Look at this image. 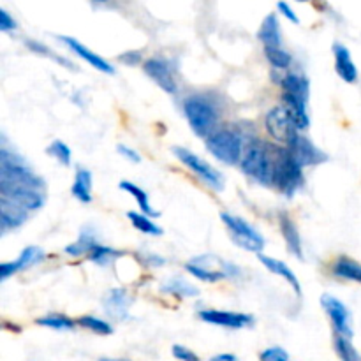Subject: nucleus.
<instances>
[{
	"mask_svg": "<svg viewBox=\"0 0 361 361\" xmlns=\"http://www.w3.org/2000/svg\"><path fill=\"white\" fill-rule=\"evenodd\" d=\"M97 245H101V243H99V238H97V233H95V229L92 228V226H87V228L81 229V233H80V236H78L76 242L69 243V245L63 249V252L71 257L90 256V252Z\"/></svg>",
	"mask_w": 361,
	"mask_h": 361,
	"instance_id": "obj_18",
	"label": "nucleus"
},
{
	"mask_svg": "<svg viewBox=\"0 0 361 361\" xmlns=\"http://www.w3.org/2000/svg\"><path fill=\"white\" fill-rule=\"evenodd\" d=\"M334 348L341 361H361V355L358 353V349L355 348L351 338H345L342 335L335 334Z\"/></svg>",
	"mask_w": 361,
	"mask_h": 361,
	"instance_id": "obj_30",
	"label": "nucleus"
},
{
	"mask_svg": "<svg viewBox=\"0 0 361 361\" xmlns=\"http://www.w3.org/2000/svg\"><path fill=\"white\" fill-rule=\"evenodd\" d=\"M335 277L342 279V281L356 282V284H361V264L358 261L351 259L348 256H342L335 261L334 268H331Z\"/></svg>",
	"mask_w": 361,
	"mask_h": 361,
	"instance_id": "obj_25",
	"label": "nucleus"
},
{
	"mask_svg": "<svg viewBox=\"0 0 361 361\" xmlns=\"http://www.w3.org/2000/svg\"><path fill=\"white\" fill-rule=\"evenodd\" d=\"M173 356H175L178 361H201L200 356L196 355V353L192 351V349L185 348V345H180V344H175L171 349Z\"/></svg>",
	"mask_w": 361,
	"mask_h": 361,
	"instance_id": "obj_38",
	"label": "nucleus"
},
{
	"mask_svg": "<svg viewBox=\"0 0 361 361\" xmlns=\"http://www.w3.org/2000/svg\"><path fill=\"white\" fill-rule=\"evenodd\" d=\"M127 219H129L130 224H133L137 231L145 233V235H150V236L162 235L161 226L155 224V222L152 221V217L141 214V212H127Z\"/></svg>",
	"mask_w": 361,
	"mask_h": 361,
	"instance_id": "obj_29",
	"label": "nucleus"
},
{
	"mask_svg": "<svg viewBox=\"0 0 361 361\" xmlns=\"http://www.w3.org/2000/svg\"><path fill=\"white\" fill-rule=\"evenodd\" d=\"M16 27H18V23L14 21V18L11 16L6 9H2V7H0V30L13 32V30H16Z\"/></svg>",
	"mask_w": 361,
	"mask_h": 361,
	"instance_id": "obj_39",
	"label": "nucleus"
},
{
	"mask_svg": "<svg viewBox=\"0 0 361 361\" xmlns=\"http://www.w3.org/2000/svg\"><path fill=\"white\" fill-rule=\"evenodd\" d=\"M303 182H305L303 168L291 157V154L286 148H282L281 162H279L277 176H275V187L286 197H293L302 189Z\"/></svg>",
	"mask_w": 361,
	"mask_h": 361,
	"instance_id": "obj_7",
	"label": "nucleus"
},
{
	"mask_svg": "<svg viewBox=\"0 0 361 361\" xmlns=\"http://www.w3.org/2000/svg\"><path fill=\"white\" fill-rule=\"evenodd\" d=\"M261 361H291L289 355L282 348H268L261 353Z\"/></svg>",
	"mask_w": 361,
	"mask_h": 361,
	"instance_id": "obj_37",
	"label": "nucleus"
},
{
	"mask_svg": "<svg viewBox=\"0 0 361 361\" xmlns=\"http://www.w3.org/2000/svg\"><path fill=\"white\" fill-rule=\"evenodd\" d=\"M120 256H122V254H120L118 250L111 249V247L97 245L90 252L88 259H90L94 264H97V267L106 268V267H109V264H111V263H115L116 257H120Z\"/></svg>",
	"mask_w": 361,
	"mask_h": 361,
	"instance_id": "obj_33",
	"label": "nucleus"
},
{
	"mask_svg": "<svg viewBox=\"0 0 361 361\" xmlns=\"http://www.w3.org/2000/svg\"><path fill=\"white\" fill-rule=\"evenodd\" d=\"M44 178H41L21 155L14 154L6 145H2L0 148V197L20 204L27 212H35L44 204Z\"/></svg>",
	"mask_w": 361,
	"mask_h": 361,
	"instance_id": "obj_1",
	"label": "nucleus"
},
{
	"mask_svg": "<svg viewBox=\"0 0 361 361\" xmlns=\"http://www.w3.org/2000/svg\"><path fill=\"white\" fill-rule=\"evenodd\" d=\"M183 115H185L192 133L196 136L204 137V140L219 129L217 126L219 118H221V109H219L217 102L208 95L194 94L185 97Z\"/></svg>",
	"mask_w": 361,
	"mask_h": 361,
	"instance_id": "obj_3",
	"label": "nucleus"
},
{
	"mask_svg": "<svg viewBox=\"0 0 361 361\" xmlns=\"http://www.w3.org/2000/svg\"><path fill=\"white\" fill-rule=\"evenodd\" d=\"M282 102H284V108L288 109L289 115L293 116L295 123L298 126L300 130H307L310 126V116L309 111H307V104L309 101L302 97H296V95L282 94Z\"/></svg>",
	"mask_w": 361,
	"mask_h": 361,
	"instance_id": "obj_21",
	"label": "nucleus"
},
{
	"mask_svg": "<svg viewBox=\"0 0 361 361\" xmlns=\"http://www.w3.org/2000/svg\"><path fill=\"white\" fill-rule=\"evenodd\" d=\"M173 155H175L185 168H189L190 173H194V175H196L207 187L219 190V192L224 189L226 182L222 173L217 171L214 166L208 164V162L204 161V159H201L200 155H196L194 152L187 150V148L183 147H173Z\"/></svg>",
	"mask_w": 361,
	"mask_h": 361,
	"instance_id": "obj_6",
	"label": "nucleus"
},
{
	"mask_svg": "<svg viewBox=\"0 0 361 361\" xmlns=\"http://www.w3.org/2000/svg\"><path fill=\"white\" fill-rule=\"evenodd\" d=\"M78 324L87 330H90L92 334L95 335H102V337H108V335L113 334V326L104 319H99L95 316H83L78 319Z\"/></svg>",
	"mask_w": 361,
	"mask_h": 361,
	"instance_id": "obj_35",
	"label": "nucleus"
},
{
	"mask_svg": "<svg viewBox=\"0 0 361 361\" xmlns=\"http://www.w3.org/2000/svg\"><path fill=\"white\" fill-rule=\"evenodd\" d=\"M28 215L30 212L21 208L20 204L6 200V197H0V233L2 235L21 228L28 221Z\"/></svg>",
	"mask_w": 361,
	"mask_h": 361,
	"instance_id": "obj_15",
	"label": "nucleus"
},
{
	"mask_svg": "<svg viewBox=\"0 0 361 361\" xmlns=\"http://www.w3.org/2000/svg\"><path fill=\"white\" fill-rule=\"evenodd\" d=\"M277 9L281 11L282 16H284L286 20H289V21H291V23H296V25L300 23V18L296 16V13L291 9V6H289V4L279 2V4H277Z\"/></svg>",
	"mask_w": 361,
	"mask_h": 361,
	"instance_id": "obj_42",
	"label": "nucleus"
},
{
	"mask_svg": "<svg viewBox=\"0 0 361 361\" xmlns=\"http://www.w3.org/2000/svg\"><path fill=\"white\" fill-rule=\"evenodd\" d=\"M284 148L291 154V157L295 159L302 168H305V166H317L321 164V162L328 161V155L324 154L319 147H316L309 137L302 136V134H298V136Z\"/></svg>",
	"mask_w": 361,
	"mask_h": 361,
	"instance_id": "obj_11",
	"label": "nucleus"
},
{
	"mask_svg": "<svg viewBox=\"0 0 361 361\" xmlns=\"http://www.w3.org/2000/svg\"><path fill=\"white\" fill-rule=\"evenodd\" d=\"M264 56H267V60L271 63L274 69L286 71L293 63L291 53L286 51L284 48H264Z\"/></svg>",
	"mask_w": 361,
	"mask_h": 361,
	"instance_id": "obj_34",
	"label": "nucleus"
},
{
	"mask_svg": "<svg viewBox=\"0 0 361 361\" xmlns=\"http://www.w3.org/2000/svg\"><path fill=\"white\" fill-rule=\"evenodd\" d=\"M264 126H267V133L274 137L277 143L288 147L293 140L300 134L298 126L295 123L293 116L289 115L288 109L284 106H275L267 113L264 118Z\"/></svg>",
	"mask_w": 361,
	"mask_h": 361,
	"instance_id": "obj_8",
	"label": "nucleus"
},
{
	"mask_svg": "<svg viewBox=\"0 0 361 361\" xmlns=\"http://www.w3.org/2000/svg\"><path fill=\"white\" fill-rule=\"evenodd\" d=\"M71 192L80 203H90L92 201V173L85 168H78L74 175V183Z\"/></svg>",
	"mask_w": 361,
	"mask_h": 361,
	"instance_id": "obj_26",
	"label": "nucleus"
},
{
	"mask_svg": "<svg viewBox=\"0 0 361 361\" xmlns=\"http://www.w3.org/2000/svg\"><path fill=\"white\" fill-rule=\"evenodd\" d=\"M25 46H27V48L30 49V51L37 53V55H42V56H48V59H51L53 62L60 63V66L69 67V69H76L73 62H69V60H67V59L60 56L59 53H55L51 48H48V46H46V44H42V42L34 41V39H27V41H25Z\"/></svg>",
	"mask_w": 361,
	"mask_h": 361,
	"instance_id": "obj_31",
	"label": "nucleus"
},
{
	"mask_svg": "<svg viewBox=\"0 0 361 361\" xmlns=\"http://www.w3.org/2000/svg\"><path fill=\"white\" fill-rule=\"evenodd\" d=\"M118 187L122 190H126L127 194H130V196L134 197V201L137 203V207H140L141 214L148 215V217H157L159 212H155L154 208H152L150 204V200H148V194L145 192L141 187H137L136 183L129 182V180H122V182L118 183Z\"/></svg>",
	"mask_w": 361,
	"mask_h": 361,
	"instance_id": "obj_28",
	"label": "nucleus"
},
{
	"mask_svg": "<svg viewBox=\"0 0 361 361\" xmlns=\"http://www.w3.org/2000/svg\"><path fill=\"white\" fill-rule=\"evenodd\" d=\"M221 219L236 245L249 250V252H256L257 256L263 252L264 238L252 224H249L245 219L238 217V215L228 214V212H222Z\"/></svg>",
	"mask_w": 361,
	"mask_h": 361,
	"instance_id": "obj_5",
	"label": "nucleus"
},
{
	"mask_svg": "<svg viewBox=\"0 0 361 361\" xmlns=\"http://www.w3.org/2000/svg\"><path fill=\"white\" fill-rule=\"evenodd\" d=\"M44 250L41 247L30 245L27 249L21 250V254L18 256L16 261H9V263L0 264V281L6 282L11 275L18 274L21 270H27V268L35 267V264L41 263L44 259Z\"/></svg>",
	"mask_w": 361,
	"mask_h": 361,
	"instance_id": "obj_13",
	"label": "nucleus"
},
{
	"mask_svg": "<svg viewBox=\"0 0 361 361\" xmlns=\"http://www.w3.org/2000/svg\"><path fill=\"white\" fill-rule=\"evenodd\" d=\"M141 261H143L148 268H159L162 267V264H166L164 257H161L159 254H150V252H145L143 256H141Z\"/></svg>",
	"mask_w": 361,
	"mask_h": 361,
	"instance_id": "obj_41",
	"label": "nucleus"
},
{
	"mask_svg": "<svg viewBox=\"0 0 361 361\" xmlns=\"http://www.w3.org/2000/svg\"><path fill=\"white\" fill-rule=\"evenodd\" d=\"M116 150H118V154L122 155L123 159H127V161L136 162V164H137V162H141V155L137 154L134 148L127 147V145H118V147H116Z\"/></svg>",
	"mask_w": 361,
	"mask_h": 361,
	"instance_id": "obj_40",
	"label": "nucleus"
},
{
	"mask_svg": "<svg viewBox=\"0 0 361 361\" xmlns=\"http://www.w3.org/2000/svg\"><path fill=\"white\" fill-rule=\"evenodd\" d=\"M130 302H133V298H130L129 293L122 288H116L109 289V291L106 293L104 300H102V305H104L106 314H108L111 319L123 321L129 316Z\"/></svg>",
	"mask_w": 361,
	"mask_h": 361,
	"instance_id": "obj_16",
	"label": "nucleus"
},
{
	"mask_svg": "<svg viewBox=\"0 0 361 361\" xmlns=\"http://www.w3.org/2000/svg\"><path fill=\"white\" fill-rule=\"evenodd\" d=\"M37 324L39 326L51 328V330L56 331H67L76 326V323L73 319H69L67 316H63V314H48L44 317H39Z\"/></svg>",
	"mask_w": 361,
	"mask_h": 361,
	"instance_id": "obj_32",
	"label": "nucleus"
},
{
	"mask_svg": "<svg viewBox=\"0 0 361 361\" xmlns=\"http://www.w3.org/2000/svg\"><path fill=\"white\" fill-rule=\"evenodd\" d=\"M161 291L164 295L176 296V298H194V296L200 295V289L196 286H192L190 282L183 281V279L175 277L166 281L164 284L161 286Z\"/></svg>",
	"mask_w": 361,
	"mask_h": 361,
	"instance_id": "obj_27",
	"label": "nucleus"
},
{
	"mask_svg": "<svg viewBox=\"0 0 361 361\" xmlns=\"http://www.w3.org/2000/svg\"><path fill=\"white\" fill-rule=\"evenodd\" d=\"M143 71L155 85L162 88L168 94H176L178 90V85H176L175 71H173L171 63L168 62L162 56H152V59L145 60L143 62Z\"/></svg>",
	"mask_w": 361,
	"mask_h": 361,
	"instance_id": "obj_10",
	"label": "nucleus"
},
{
	"mask_svg": "<svg viewBox=\"0 0 361 361\" xmlns=\"http://www.w3.org/2000/svg\"><path fill=\"white\" fill-rule=\"evenodd\" d=\"M59 41H62L71 51L76 53V55L80 56V59H83L87 63H90L94 69L101 71V73L104 74H115V67H113L108 60L102 59V56L97 55L95 51H92L90 48H87V46H85L83 42L78 41V39L71 37V35H59Z\"/></svg>",
	"mask_w": 361,
	"mask_h": 361,
	"instance_id": "obj_14",
	"label": "nucleus"
},
{
	"mask_svg": "<svg viewBox=\"0 0 361 361\" xmlns=\"http://www.w3.org/2000/svg\"><path fill=\"white\" fill-rule=\"evenodd\" d=\"M259 261L263 263V267L267 268L270 274L277 275V277H282L293 289H295L296 296H302V286H300L298 277L295 275V271L288 267L286 263H282L281 259H275V257L267 256V254H259Z\"/></svg>",
	"mask_w": 361,
	"mask_h": 361,
	"instance_id": "obj_20",
	"label": "nucleus"
},
{
	"mask_svg": "<svg viewBox=\"0 0 361 361\" xmlns=\"http://www.w3.org/2000/svg\"><path fill=\"white\" fill-rule=\"evenodd\" d=\"M99 361H127L126 358H108V356H102V358H99Z\"/></svg>",
	"mask_w": 361,
	"mask_h": 361,
	"instance_id": "obj_45",
	"label": "nucleus"
},
{
	"mask_svg": "<svg viewBox=\"0 0 361 361\" xmlns=\"http://www.w3.org/2000/svg\"><path fill=\"white\" fill-rule=\"evenodd\" d=\"M257 37L263 42L264 48H282V34L277 14L271 13L264 18L259 32H257Z\"/></svg>",
	"mask_w": 361,
	"mask_h": 361,
	"instance_id": "obj_22",
	"label": "nucleus"
},
{
	"mask_svg": "<svg viewBox=\"0 0 361 361\" xmlns=\"http://www.w3.org/2000/svg\"><path fill=\"white\" fill-rule=\"evenodd\" d=\"M281 155L282 148L263 140H254L247 145L245 154L240 162V169L261 185L275 187V176H277Z\"/></svg>",
	"mask_w": 361,
	"mask_h": 361,
	"instance_id": "obj_2",
	"label": "nucleus"
},
{
	"mask_svg": "<svg viewBox=\"0 0 361 361\" xmlns=\"http://www.w3.org/2000/svg\"><path fill=\"white\" fill-rule=\"evenodd\" d=\"M185 270L189 271L194 279H197V281L201 282H208V284H215V282H221L224 281V279H228L224 271L219 270V268L204 264V261L201 259V257H194L192 261H189V263L185 264Z\"/></svg>",
	"mask_w": 361,
	"mask_h": 361,
	"instance_id": "obj_23",
	"label": "nucleus"
},
{
	"mask_svg": "<svg viewBox=\"0 0 361 361\" xmlns=\"http://www.w3.org/2000/svg\"><path fill=\"white\" fill-rule=\"evenodd\" d=\"M279 83H281V87H282V94L296 95V97H302V99H307V101H309L310 83L305 76H302V74L286 73Z\"/></svg>",
	"mask_w": 361,
	"mask_h": 361,
	"instance_id": "obj_24",
	"label": "nucleus"
},
{
	"mask_svg": "<svg viewBox=\"0 0 361 361\" xmlns=\"http://www.w3.org/2000/svg\"><path fill=\"white\" fill-rule=\"evenodd\" d=\"M207 148L222 164L235 166L242 162L245 154V137L240 129L233 126L219 127L214 134L207 137Z\"/></svg>",
	"mask_w": 361,
	"mask_h": 361,
	"instance_id": "obj_4",
	"label": "nucleus"
},
{
	"mask_svg": "<svg viewBox=\"0 0 361 361\" xmlns=\"http://www.w3.org/2000/svg\"><path fill=\"white\" fill-rule=\"evenodd\" d=\"M200 319L207 324L214 326L229 328V330H242V328L250 326L254 323V317L250 314L243 312H229V310L207 309L200 312Z\"/></svg>",
	"mask_w": 361,
	"mask_h": 361,
	"instance_id": "obj_12",
	"label": "nucleus"
},
{
	"mask_svg": "<svg viewBox=\"0 0 361 361\" xmlns=\"http://www.w3.org/2000/svg\"><path fill=\"white\" fill-rule=\"evenodd\" d=\"M46 152H48V155H51L55 161H59L62 166H71V159H73V152H71V148L67 147L63 141L60 140H55L49 143V147L46 148Z\"/></svg>",
	"mask_w": 361,
	"mask_h": 361,
	"instance_id": "obj_36",
	"label": "nucleus"
},
{
	"mask_svg": "<svg viewBox=\"0 0 361 361\" xmlns=\"http://www.w3.org/2000/svg\"><path fill=\"white\" fill-rule=\"evenodd\" d=\"M120 60L126 63H129V66H136V63L141 62V53L140 51H129V53H123L122 56H120Z\"/></svg>",
	"mask_w": 361,
	"mask_h": 361,
	"instance_id": "obj_43",
	"label": "nucleus"
},
{
	"mask_svg": "<svg viewBox=\"0 0 361 361\" xmlns=\"http://www.w3.org/2000/svg\"><path fill=\"white\" fill-rule=\"evenodd\" d=\"M210 361H240L238 356H235L233 353H221V355L212 356Z\"/></svg>",
	"mask_w": 361,
	"mask_h": 361,
	"instance_id": "obj_44",
	"label": "nucleus"
},
{
	"mask_svg": "<svg viewBox=\"0 0 361 361\" xmlns=\"http://www.w3.org/2000/svg\"><path fill=\"white\" fill-rule=\"evenodd\" d=\"M279 221H281V233L282 236H284L288 250L293 254V256L298 257V259H303L302 236H300V231L298 228H296L295 221H293L288 214L279 215Z\"/></svg>",
	"mask_w": 361,
	"mask_h": 361,
	"instance_id": "obj_19",
	"label": "nucleus"
},
{
	"mask_svg": "<svg viewBox=\"0 0 361 361\" xmlns=\"http://www.w3.org/2000/svg\"><path fill=\"white\" fill-rule=\"evenodd\" d=\"M334 59H335V71H337V74L341 76V80H344L345 83L349 85L356 83V81H358V67H356L348 46H344L342 42H335Z\"/></svg>",
	"mask_w": 361,
	"mask_h": 361,
	"instance_id": "obj_17",
	"label": "nucleus"
},
{
	"mask_svg": "<svg viewBox=\"0 0 361 361\" xmlns=\"http://www.w3.org/2000/svg\"><path fill=\"white\" fill-rule=\"evenodd\" d=\"M321 305H323L324 312L330 317L331 324H334V330L337 335H342L345 338L355 337V331H353V316L351 310L345 307L344 302H341L338 298L331 295H323L321 296Z\"/></svg>",
	"mask_w": 361,
	"mask_h": 361,
	"instance_id": "obj_9",
	"label": "nucleus"
}]
</instances>
